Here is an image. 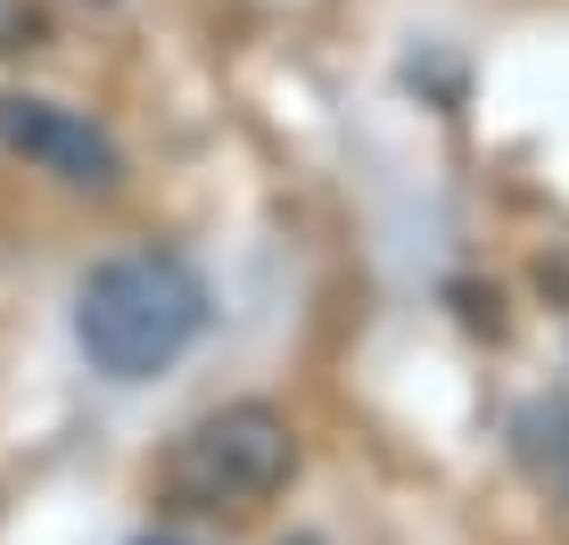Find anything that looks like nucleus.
<instances>
[{"mask_svg":"<svg viewBox=\"0 0 569 545\" xmlns=\"http://www.w3.org/2000/svg\"><path fill=\"white\" fill-rule=\"evenodd\" d=\"M512 463L553 504H569V397H528L512 414Z\"/></svg>","mask_w":569,"mask_h":545,"instance_id":"nucleus-4","label":"nucleus"},{"mask_svg":"<svg viewBox=\"0 0 569 545\" xmlns=\"http://www.w3.org/2000/svg\"><path fill=\"white\" fill-rule=\"evenodd\" d=\"M0 149L26 158L33 174L67 190H124V141L100 125V116L67 108V100H42V91H0Z\"/></svg>","mask_w":569,"mask_h":545,"instance_id":"nucleus-3","label":"nucleus"},{"mask_svg":"<svg viewBox=\"0 0 569 545\" xmlns=\"http://www.w3.org/2000/svg\"><path fill=\"white\" fill-rule=\"evenodd\" d=\"M214 323V289L182 248H116L74 281V347L116 388H141L190 356Z\"/></svg>","mask_w":569,"mask_h":545,"instance_id":"nucleus-1","label":"nucleus"},{"mask_svg":"<svg viewBox=\"0 0 569 545\" xmlns=\"http://www.w3.org/2000/svg\"><path fill=\"white\" fill-rule=\"evenodd\" d=\"M132 545H199V537H173V529H149V537H132Z\"/></svg>","mask_w":569,"mask_h":545,"instance_id":"nucleus-5","label":"nucleus"},{"mask_svg":"<svg viewBox=\"0 0 569 545\" xmlns=\"http://www.w3.org/2000/svg\"><path fill=\"white\" fill-rule=\"evenodd\" d=\"M298 479V422L264 397H231L214 414L182 422L173 446L157 455V504L190 521L257 513Z\"/></svg>","mask_w":569,"mask_h":545,"instance_id":"nucleus-2","label":"nucleus"},{"mask_svg":"<svg viewBox=\"0 0 569 545\" xmlns=\"http://www.w3.org/2000/svg\"><path fill=\"white\" fill-rule=\"evenodd\" d=\"M281 545H322V537H306V529H298V537H281Z\"/></svg>","mask_w":569,"mask_h":545,"instance_id":"nucleus-6","label":"nucleus"}]
</instances>
